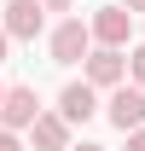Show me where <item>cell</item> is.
Here are the masks:
<instances>
[{"mask_svg":"<svg viewBox=\"0 0 145 151\" xmlns=\"http://www.w3.org/2000/svg\"><path fill=\"white\" fill-rule=\"evenodd\" d=\"M47 52H52V64H81V58L93 52V29H87V18H58L52 23V35H47Z\"/></svg>","mask_w":145,"mask_h":151,"instance_id":"1","label":"cell"},{"mask_svg":"<svg viewBox=\"0 0 145 151\" xmlns=\"http://www.w3.org/2000/svg\"><path fill=\"white\" fill-rule=\"evenodd\" d=\"M81 81H87L93 93L122 87V81H128V52H116V47H93V52L81 58Z\"/></svg>","mask_w":145,"mask_h":151,"instance_id":"2","label":"cell"},{"mask_svg":"<svg viewBox=\"0 0 145 151\" xmlns=\"http://www.w3.org/2000/svg\"><path fill=\"white\" fill-rule=\"evenodd\" d=\"M87 29H93V47H116L122 52L128 41H134V12H128L122 0H110V6H99L87 18Z\"/></svg>","mask_w":145,"mask_h":151,"instance_id":"3","label":"cell"},{"mask_svg":"<svg viewBox=\"0 0 145 151\" xmlns=\"http://www.w3.org/2000/svg\"><path fill=\"white\" fill-rule=\"evenodd\" d=\"M41 111H47V105H41V93L29 87V81H12V87L0 93V128H12V134H23Z\"/></svg>","mask_w":145,"mask_h":151,"instance_id":"4","label":"cell"},{"mask_svg":"<svg viewBox=\"0 0 145 151\" xmlns=\"http://www.w3.org/2000/svg\"><path fill=\"white\" fill-rule=\"evenodd\" d=\"M99 111L110 116V128H122V134H134V128H145V87H110V99L99 105Z\"/></svg>","mask_w":145,"mask_h":151,"instance_id":"5","label":"cell"},{"mask_svg":"<svg viewBox=\"0 0 145 151\" xmlns=\"http://www.w3.org/2000/svg\"><path fill=\"white\" fill-rule=\"evenodd\" d=\"M41 23H47V12H41V0H6V12H0V29L12 41H35Z\"/></svg>","mask_w":145,"mask_h":151,"instance_id":"6","label":"cell"},{"mask_svg":"<svg viewBox=\"0 0 145 151\" xmlns=\"http://www.w3.org/2000/svg\"><path fill=\"white\" fill-rule=\"evenodd\" d=\"M23 134H29V145H35V151H70V139H75V128H70L58 111H41Z\"/></svg>","mask_w":145,"mask_h":151,"instance_id":"7","label":"cell"},{"mask_svg":"<svg viewBox=\"0 0 145 151\" xmlns=\"http://www.w3.org/2000/svg\"><path fill=\"white\" fill-rule=\"evenodd\" d=\"M58 116H64L70 128L93 122V116H99V93H93L87 81H64V93H58Z\"/></svg>","mask_w":145,"mask_h":151,"instance_id":"8","label":"cell"},{"mask_svg":"<svg viewBox=\"0 0 145 151\" xmlns=\"http://www.w3.org/2000/svg\"><path fill=\"white\" fill-rule=\"evenodd\" d=\"M128 81L145 87V41H139V47H128Z\"/></svg>","mask_w":145,"mask_h":151,"instance_id":"9","label":"cell"},{"mask_svg":"<svg viewBox=\"0 0 145 151\" xmlns=\"http://www.w3.org/2000/svg\"><path fill=\"white\" fill-rule=\"evenodd\" d=\"M0 151H23V139H18L12 128H0Z\"/></svg>","mask_w":145,"mask_h":151,"instance_id":"10","label":"cell"},{"mask_svg":"<svg viewBox=\"0 0 145 151\" xmlns=\"http://www.w3.org/2000/svg\"><path fill=\"white\" fill-rule=\"evenodd\" d=\"M75 0H41V12H70Z\"/></svg>","mask_w":145,"mask_h":151,"instance_id":"11","label":"cell"},{"mask_svg":"<svg viewBox=\"0 0 145 151\" xmlns=\"http://www.w3.org/2000/svg\"><path fill=\"white\" fill-rule=\"evenodd\" d=\"M128 151H145V128H134V134H128Z\"/></svg>","mask_w":145,"mask_h":151,"instance_id":"12","label":"cell"},{"mask_svg":"<svg viewBox=\"0 0 145 151\" xmlns=\"http://www.w3.org/2000/svg\"><path fill=\"white\" fill-rule=\"evenodd\" d=\"M70 151H105L99 139H70Z\"/></svg>","mask_w":145,"mask_h":151,"instance_id":"13","label":"cell"},{"mask_svg":"<svg viewBox=\"0 0 145 151\" xmlns=\"http://www.w3.org/2000/svg\"><path fill=\"white\" fill-rule=\"evenodd\" d=\"M6 52H12V35H6V29H0V64H6Z\"/></svg>","mask_w":145,"mask_h":151,"instance_id":"14","label":"cell"},{"mask_svg":"<svg viewBox=\"0 0 145 151\" xmlns=\"http://www.w3.org/2000/svg\"><path fill=\"white\" fill-rule=\"evenodd\" d=\"M122 6H128V12H134V18H139V12H145V0H122Z\"/></svg>","mask_w":145,"mask_h":151,"instance_id":"15","label":"cell"},{"mask_svg":"<svg viewBox=\"0 0 145 151\" xmlns=\"http://www.w3.org/2000/svg\"><path fill=\"white\" fill-rule=\"evenodd\" d=\"M0 93H6V81H0Z\"/></svg>","mask_w":145,"mask_h":151,"instance_id":"16","label":"cell"}]
</instances>
